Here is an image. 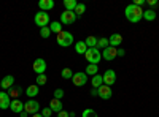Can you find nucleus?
Instances as JSON below:
<instances>
[{"label": "nucleus", "mask_w": 159, "mask_h": 117, "mask_svg": "<svg viewBox=\"0 0 159 117\" xmlns=\"http://www.w3.org/2000/svg\"><path fill=\"white\" fill-rule=\"evenodd\" d=\"M124 16H126V19H127L129 22L137 24V22H140V21L143 19V8H140V6H137V5H134V3H130V5H127L126 10H124Z\"/></svg>", "instance_id": "nucleus-1"}, {"label": "nucleus", "mask_w": 159, "mask_h": 117, "mask_svg": "<svg viewBox=\"0 0 159 117\" xmlns=\"http://www.w3.org/2000/svg\"><path fill=\"white\" fill-rule=\"evenodd\" d=\"M56 41H57V44H59L61 48H69V46H72V44H73L75 38H73V35H72L70 32H67V30H62V32L57 35Z\"/></svg>", "instance_id": "nucleus-2"}, {"label": "nucleus", "mask_w": 159, "mask_h": 117, "mask_svg": "<svg viewBox=\"0 0 159 117\" xmlns=\"http://www.w3.org/2000/svg\"><path fill=\"white\" fill-rule=\"evenodd\" d=\"M34 22H35V25H38L40 29H43V27H48L49 25L51 19H49V15L46 11H38V13H35V16H34Z\"/></svg>", "instance_id": "nucleus-3"}, {"label": "nucleus", "mask_w": 159, "mask_h": 117, "mask_svg": "<svg viewBox=\"0 0 159 117\" xmlns=\"http://www.w3.org/2000/svg\"><path fill=\"white\" fill-rule=\"evenodd\" d=\"M84 59L88 60V63H94V65H97V63L102 60V51H99L97 48L88 49V51H86V54H84Z\"/></svg>", "instance_id": "nucleus-4"}, {"label": "nucleus", "mask_w": 159, "mask_h": 117, "mask_svg": "<svg viewBox=\"0 0 159 117\" xmlns=\"http://www.w3.org/2000/svg\"><path fill=\"white\" fill-rule=\"evenodd\" d=\"M76 21V15L73 11H64V13H61V24L62 25H70V24H73Z\"/></svg>", "instance_id": "nucleus-5"}, {"label": "nucleus", "mask_w": 159, "mask_h": 117, "mask_svg": "<svg viewBox=\"0 0 159 117\" xmlns=\"http://www.w3.org/2000/svg\"><path fill=\"white\" fill-rule=\"evenodd\" d=\"M46 62L43 60V59H35L34 60V63H32V70L37 73V76L38 74H45V71H46Z\"/></svg>", "instance_id": "nucleus-6"}, {"label": "nucleus", "mask_w": 159, "mask_h": 117, "mask_svg": "<svg viewBox=\"0 0 159 117\" xmlns=\"http://www.w3.org/2000/svg\"><path fill=\"white\" fill-rule=\"evenodd\" d=\"M24 111L27 112V114H37L40 111V103L35 101V100H29V101H25L24 103Z\"/></svg>", "instance_id": "nucleus-7"}, {"label": "nucleus", "mask_w": 159, "mask_h": 117, "mask_svg": "<svg viewBox=\"0 0 159 117\" xmlns=\"http://www.w3.org/2000/svg\"><path fill=\"white\" fill-rule=\"evenodd\" d=\"M72 81L76 87H81L88 82V74L84 71H78V73H73V77H72Z\"/></svg>", "instance_id": "nucleus-8"}, {"label": "nucleus", "mask_w": 159, "mask_h": 117, "mask_svg": "<svg viewBox=\"0 0 159 117\" xmlns=\"http://www.w3.org/2000/svg\"><path fill=\"white\" fill-rule=\"evenodd\" d=\"M102 79H103V84L105 86L111 87L116 82V73H115V70H107V71L102 74Z\"/></svg>", "instance_id": "nucleus-9"}, {"label": "nucleus", "mask_w": 159, "mask_h": 117, "mask_svg": "<svg viewBox=\"0 0 159 117\" xmlns=\"http://www.w3.org/2000/svg\"><path fill=\"white\" fill-rule=\"evenodd\" d=\"M116 51H118V48H111V46H108V48H105L103 51H102V59H105V60H108V62H111V60H115L116 59Z\"/></svg>", "instance_id": "nucleus-10"}, {"label": "nucleus", "mask_w": 159, "mask_h": 117, "mask_svg": "<svg viewBox=\"0 0 159 117\" xmlns=\"http://www.w3.org/2000/svg\"><path fill=\"white\" fill-rule=\"evenodd\" d=\"M97 92H99V97H100L102 100H110V98H111V95H113L111 87L105 86V84H102V86L97 89Z\"/></svg>", "instance_id": "nucleus-11"}, {"label": "nucleus", "mask_w": 159, "mask_h": 117, "mask_svg": "<svg viewBox=\"0 0 159 117\" xmlns=\"http://www.w3.org/2000/svg\"><path fill=\"white\" fill-rule=\"evenodd\" d=\"M10 105H11V98L8 95V92H5V90H2L0 92V109H10Z\"/></svg>", "instance_id": "nucleus-12"}, {"label": "nucleus", "mask_w": 159, "mask_h": 117, "mask_svg": "<svg viewBox=\"0 0 159 117\" xmlns=\"http://www.w3.org/2000/svg\"><path fill=\"white\" fill-rule=\"evenodd\" d=\"M10 109L15 112V114H21L24 111V101H21L19 98H15L11 100V105H10Z\"/></svg>", "instance_id": "nucleus-13"}, {"label": "nucleus", "mask_w": 159, "mask_h": 117, "mask_svg": "<svg viewBox=\"0 0 159 117\" xmlns=\"http://www.w3.org/2000/svg\"><path fill=\"white\" fill-rule=\"evenodd\" d=\"M13 84H15V76H11V74H8V76H5L2 81H0V87H2L5 92L7 90H10L11 87H13Z\"/></svg>", "instance_id": "nucleus-14"}, {"label": "nucleus", "mask_w": 159, "mask_h": 117, "mask_svg": "<svg viewBox=\"0 0 159 117\" xmlns=\"http://www.w3.org/2000/svg\"><path fill=\"white\" fill-rule=\"evenodd\" d=\"M38 6H40V11H49L54 8V0H40Z\"/></svg>", "instance_id": "nucleus-15"}, {"label": "nucleus", "mask_w": 159, "mask_h": 117, "mask_svg": "<svg viewBox=\"0 0 159 117\" xmlns=\"http://www.w3.org/2000/svg\"><path fill=\"white\" fill-rule=\"evenodd\" d=\"M108 43H110L111 48H118L119 44L123 43V36L119 35V33H113V35L108 38Z\"/></svg>", "instance_id": "nucleus-16"}, {"label": "nucleus", "mask_w": 159, "mask_h": 117, "mask_svg": "<svg viewBox=\"0 0 159 117\" xmlns=\"http://www.w3.org/2000/svg\"><path fill=\"white\" fill-rule=\"evenodd\" d=\"M38 94H40V87L37 84H32V86H29L27 89H25V95H27L29 98H35Z\"/></svg>", "instance_id": "nucleus-17"}, {"label": "nucleus", "mask_w": 159, "mask_h": 117, "mask_svg": "<svg viewBox=\"0 0 159 117\" xmlns=\"http://www.w3.org/2000/svg\"><path fill=\"white\" fill-rule=\"evenodd\" d=\"M49 109H51L52 112H61V111H62V101L52 98V100L49 101Z\"/></svg>", "instance_id": "nucleus-18"}, {"label": "nucleus", "mask_w": 159, "mask_h": 117, "mask_svg": "<svg viewBox=\"0 0 159 117\" xmlns=\"http://www.w3.org/2000/svg\"><path fill=\"white\" fill-rule=\"evenodd\" d=\"M49 30H51V33H56V35H59L61 32H62V24L59 22V21H52V22H49Z\"/></svg>", "instance_id": "nucleus-19"}, {"label": "nucleus", "mask_w": 159, "mask_h": 117, "mask_svg": "<svg viewBox=\"0 0 159 117\" xmlns=\"http://www.w3.org/2000/svg\"><path fill=\"white\" fill-rule=\"evenodd\" d=\"M86 51H88V46H86L84 41H76V43H75V52H76V54L84 56Z\"/></svg>", "instance_id": "nucleus-20"}, {"label": "nucleus", "mask_w": 159, "mask_h": 117, "mask_svg": "<svg viewBox=\"0 0 159 117\" xmlns=\"http://www.w3.org/2000/svg\"><path fill=\"white\" fill-rule=\"evenodd\" d=\"M88 76H96L99 73V65H94V63H88L86 67V71H84Z\"/></svg>", "instance_id": "nucleus-21"}, {"label": "nucleus", "mask_w": 159, "mask_h": 117, "mask_svg": "<svg viewBox=\"0 0 159 117\" xmlns=\"http://www.w3.org/2000/svg\"><path fill=\"white\" fill-rule=\"evenodd\" d=\"M7 92H8V95H10L11 100H15V98H19V95H21L22 90H21V87H15V86H13L10 90H7Z\"/></svg>", "instance_id": "nucleus-22"}, {"label": "nucleus", "mask_w": 159, "mask_h": 117, "mask_svg": "<svg viewBox=\"0 0 159 117\" xmlns=\"http://www.w3.org/2000/svg\"><path fill=\"white\" fill-rule=\"evenodd\" d=\"M143 19L145 21H150V22L154 21L156 19V11L154 10H145L143 11Z\"/></svg>", "instance_id": "nucleus-23"}, {"label": "nucleus", "mask_w": 159, "mask_h": 117, "mask_svg": "<svg viewBox=\"0 0 159 117\" xmlns=\"http://www.w3.org/2000/svg\"><path fill=\"white\" fill-rule=\"evenodd\" d=\"M97 40L99 38H96V36H88L86 40H84V43H86V46H88V49H92V48H97Z\"/></svg>", "instance_id": "nucleus-24"}, {"label": "nucleus", "mask_w": 159, "mask_h": 117, "mask_svg": "<svg viewBox=\"0 0 159 117\" xmlns=\"http://www.w3.org/2000/svg\"><path fill=\"white\" fill-rule=\"evenodd\" d=\"M78 2L76 0H64V6H65V11H73L76 8Z\"/></svg>", "instance_id": "nucleus-25"}, {"label": "nucleus", "mask_w": 159, "mask_h": 117, "mask_svg": "<svg viewBox=\"0 0 159 117\" xmlns=\"http://www.w3.org/2000/svg\"><path fill=\"white\" fill-rule=\"evenodd\" d=\"M110 43H108V38H99L97 40V49L99 51H103L105 48H108Z\"/></svg>", "instance_id": "nucleus-26"}, {"label": "nucleus", "mask_w": 159, "mask_h": 117, "mask_svg": "<svg viewBox=\"0 0 159 117\" xmlns=\"http://www.w3.org/2000/svg\"><path fill=\"white\" fill-rule=\"evenodd\" d=\"M103 84V79H102V76L96 74V76H92V89H99L100 86Z\"/></svg>", "instance_id": "nucleus-27"}, {"label": "nucleus", "mask_w": 159, "mask_h": 117, "mask_svg": "<svg viewBox=\"0 0 159 117\" xmlns=\"http://www.w3.org/2000/svg\"><path fill=\"white\" fill-rule=\"evenodd\" d=\"M46 82H48V77H46V74H38V76H37V81H35V84H37L38 87L45 86Z\"/></svg>", "instance_id": "nucleus-28"}, {"label": "nucleus", "mask_w": 159, "mask_h": 117, "mask_svg": "<svg viewBox=\"0 0 159 117\" xmlns=\"http://www.w3.org/2000/svg\"><path fill=\"white\" fill-rule=\"evenodd\" d=\"M84 11H86V5H84V3H78V5H76V8L73 10V13H75L76 16L84 15Z\"/></svg>", "instance_id": "nucleus-29"}, {"label": "nucleus", "mask_w": 159, "mask_h": 117, "mask_svg": "<svg viewBox=\"0 0 159 117\" xmlns=\"http://www.w3.org/2000/svg\"><path fill=\"white\" fill-rule=\"evenodd\" d=\"M61 76L64 77V79H72V77H73V71L70 68H64L61 71Z\"/></svg>", "instance_id": "nucleus-30"}, {"label": "nucleus", "mask_w": 159, "mask_h": 117, "mask_svg": "<svg viewBox=\"0 0 159 117\" xmlns=\"http://www.w3.org/2000/svg\"><path fill=\"white\" fill-rule=\"evenodd\" d=\"M40 36H42V38H49V36H51V30H49V27L40 29Z\"/></svg>", "instance_id": "nucleus-31"}, {"label": "nucleus", "mask_w": 159, "mask_h": 117, "mask_svg": "<svg viewBox=\"0 0 159 117\" xmlns=\"http://www.w3.org/2000/svg\"><path fill=\"white\" fill-rule=\"evenodd\" d=\"M81 117H99V115L96 114L94 109H84L83 114H81Z\"/></svg>", "instance_id": "nucleus-32"}, {"label": "nucleus", "mask_w": 159, "mask_h": 117, "mask_svg": "<svg viewBox=\"0 0 159 117\" xmlns=\"http://www.w3.org/2000/svg\"><path fill=\"white\" fill-rule=\"evenodd\" d=\"M54 98L56 100H62L64 98V90L62 89H56L54 90Z\"/></svg>", "instance_id": "nucleus-33"}, {"label": "nucleus", "mask_w": 159, "mask_h": 117, "mask_svg": "<svg viewBox=\"0 0 159 117\" xmlns=\"http://www.w3.org/2000/svg\"><path fill=\"white\" fill-rule=\"evenodd\" d=\"M42 115H43V117H51V115H52V111L49 109V106L45 108V109L42 111Z\"/></svg>", "instance_id": "nucleus-34"}, {"label": "nucleus", "mask_w": 159, "mask_h": 117, "mask_svg": "<svg viewBox=\"0 0 159 117\" xmlns=\"http://www.w3.org/2000/svg\"><path fill=\"white\" fill-rule=\"evenodd\" d=\"M57 117H70V112H67V111H61V112H57Z\"/></svg>", "instance_id": "nucleus-35"}, {"label": "nucleus", "mask_w": 159, "mask_h": 117, "mask_svg": "<svg viewBox=\"0 0 159 117\" xmlns=\"http://www.w3.org/2000/svg\"><path fill=\"white\" fill-rule=\"evenodd\" d=\"M116 54H118L119 57H123V56L126 54V51H124V49H118V51H116Z\"/></svg>", "instance_id": "nucleus-36"}, {"label": "nucleus", "mask_w": 159, "mask_h": 117, "mask_svg": "<svg viewBox=\"0 0 159 117\" xmlns=\"http://www.w3.org/2000/svg\"><path fill=\"white\" fill-rule=\"evenodd\" d=\"M143 3H145V0H135V2H134V5H137V6H140V8H142Z\"/></svg>", "instance_id": "nucleus-37"}, {"label": "nucleus", "mask_w": 159, "mask_h": 117, "mask_svg": "<svg viewBox=\"0 0 159 117\" xmlns=\"http://www.w3.org/2000/svg\"><path fill=\"white\" fill-rule=\"evenodd\" d=\"M91 95H92V97H99V92H97V89H91Z\"/></svg>", "instance_id": "nucleus-38"}, {"label": "nucleus", "mask_w": 159, "mask_h": 117, "mask_svg": "<svg viewBox=\"0 0 159 117\" xmlns=\"http://www.w3.org/2000/svg\"><path fill=\"white\" fill-rule=\"evenodd\" d=\"M148 5L150 6H156L157 5V0H148Z\"/></svg>", "instance_id": "nucleus-39"}, {"label": "nucleus", "mask_w": 159, "mask_h": 117, "mask_svg": "<svg viewBox=\"0 0 159 117\" xmlns=\"http://www.w3.org/2000/svg\"><path fill=\"white\" fill-rule=\"evenodd\" d=\"M19 115H21V117H27V112H25V111H22Z\"/></svg>", "instance_id": "nucleus-40"}, {"label": "nucleus", "mask_w": 159, "mask_h": 117, "mask_svg": "<svg viewBox=\"0 0 159 117\" xmlns=\"http://www.w3.org/2000/svg\"><path fill=\"white\" fill-rule=\"evenodd\" d=\"M32 117H43V115H42V114H38V112H37V114H34Z\"/></svg>", "instance_id": "nucleus-41"}]
</instances>
